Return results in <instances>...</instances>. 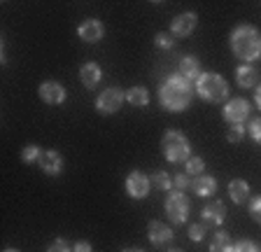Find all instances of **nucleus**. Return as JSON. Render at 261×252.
I'll use <instances>...</instances> for the list:
<instances>
[{"mask_svg": "<svg viewBox=\"0 0 261 252\" xmlns=\"http://www.w3.org/2000/svg\"><path fill=\"white\" fill-rule=\"evenodd\" d=\"M247 210H250V217L254 219L256 224H261V196L250 198V203H247Z\"/></svg>", "mask_w": 261, "mask_h": 252, "instance_id": "26", "label": "nucleus"}, {"mask_svg": "<svg viewBox=\"0 0 261 252\" xmlns=\"http://www.w3.org/2000/svg\"><path fill=\"white\" fill-rule=\"evenodd\" d=\"M152 187H156L159 192H170L173 189V175L166 170H156L152 175Z\"/></svg>", "mask_w": 261, "mask_h": 252, "instance_id": "22", "label": "nucleus"}, {"mask_svg": "<svg viewBox=\"0 0 261 252\" xmlns=\"http://www.w3.org/2000/svg\"><path fill=\"white\" fill-rule=\"evenodd\" d=\"M149 189H152V180L142 170H130L126 175V194L130 198H145Z\"/></svg>", "mask_w": 261, "mask_h": 252, "instance_id": "8", "label": "nucleus"}, {"mask_svg": "<svg viewBox=\"0 0 261 252\" xmlns=\"http://www.w3.org/2000/svg\"><path fill=\"white\" fill-rule=\"evenodd\" d=\"M163 208H166V215L173 224H185L187 219H189V213H191V203L189 198L185 196V192H173L166 196V203H163Z\"/></svg>", "mask_w": 261, "mask_h": 252, "instance_id": "5", "label": "nucleus"}, {"mask_svg": "<svg viewBox=\"0 0 261 252\" xmlns=\"http://www.w3.org/2000/svg\"><path fill=\"white\" fill-rule=\"evenodd\" d=\"M254 103H256V108L261 110V84L254 89Z\"/></svg>", "mask_w": 261, "mask_h": 252, "instance_id": "34", "label": "nucleus"}, {"mask_svg": "<svg viewBox=\"0 0 261 252\" xmlns=\"http://www.w3.org/2000/svg\"><path fill=\"white\" fill-rule=\"evenodd\" d=\"M168 252H185V250H179V247H170Z\"/></svg>", "mask_w": 261, "mask_h": 252, "instance_id": "36", "label": "nucleus"}, {"mask_svg": "<svg viewBox=\"0 0 261 252\" xmlns=\"http://www.w3.org/2000/svg\"><path fill=\"white\" fill-rule=\"evenodd\" d=\"M228 196L236 206H245L250 203V185L245 180H231L228 182Z\"/></svg>", "mask_w": 261, "mask_h": 252, "instance_id": "18", "label": "nucleus"}, {"mask_svg": "<svg viewBox=\"0 0 261 252\" xmlns=\"http://www.w3.org/2000/svg\"><path fill=\"white\" fill-rule=\"evenodd\" d=\"M72 252H93V250H91V243L89 241H77L75 245H72Z\"/></svg>", "mask_w": 261, "mask_h": 252, "instance_id": "33", "label": "nucleus"}, {"mask_svg": "<svg viewBox=\"0 0 261 252\" xmlns=\"http://www.w3.org/2000/svg\"><path fill=\"white\" fill-rule=\"evenodd\" d=\"M196 23H198V17H196L194 12H182L170 23V35L173 38H187V35L194 33Z\"/></svg>", "mask_w": 261, "mask_h": 252, "instance_id": "10", "label": "nucleus"}, {"mask_svg": "<svg viewBox=\"0 0 261 252\" xmlns=\"http://www.w3.org/2000/svg\"><path fill=\"white\" fill-rule=\"evenodd\" d=\"M205 236H207V226L205 224H189V238L194 243L205 241Z\"/></svg>", "mask_w": 261, "mask_h": 252, "instance_id": "25", "label": "nucleus"}, {"mask_svg": "<svg viewBox=\"0 0 261 252\" xmlns=\"http://www.w3.org/2000/svg\"><path fill=\"white\" fill-rule=\"evenodd\" d=\"M233 252H261L259 245H256L254 241H247V238H243V241L236 243V250Z\"/></svg>", "mask_w": 261, "mask_h": 252, "instance_id": "31", "label": "nucleus"}, {"mask_svg": "<svg viewBox=\"0 0 261 252\" xmlns=\"http://www.w3.org/2000/svg\"><path fill=\"white\" fill-rule=\"evenodd\" d=\"M126 103L136 105V108H145L149 103V91L145 87H130L126 91Z\"/></svg>", "mask_w": 261, "mask_h": 252, "instance_id": "21", "label": "nucleus"}, {"mask_svg": "<svg viewBox=\"0 0 261 252\" xmlns=\"http://www.w3.org/2000/svg\"><path fill=\"white\" fill-rule=\"evenodd\" d=\"M40 157H42V149H40L38 145H26L21 152L23 164H35V161H40Z\"/></svg>", "mask_w": 261, "mask_h": 252, "instance_id": "24", "label": "nucleus"}, {"mask_svg": "<svg viewBox=\"0 0 261 252\" xmlns=\"http://www.w3.org/2000/svg\"><path fill=\"white\" fill-rule=\"evenodd\" d=\"M47 252H72V247H70V243L65 241V238H56V241L49 243Z\"/></svg>", "mask_w": 261, "mask_h": 252, "instance_id": "30", "label": "nucleus"}, {"mask_svg": "<svg viewBox=\"0 0 261 252\" xmlns=\"http://www.w3.org/2000/svg\"><path fill=\"white\" fill-rule=\"evenodd\" d=\"M247 131H250L252 140H254L256 145H261V117H259V119H252L250 121V129H247Z\"/></svg>", "mask_w": 261, "mask_h": 252, "instance_id": "32", "label": "nucleus"}, {"mask_svg": "<svg viewBox=\"0 0 261 252\" xmlns=\"http://www.w3.org/2000/svg\"><path fill=\"white\" fill-rule=\"evenodd\" d=\"M228 44H231V52H233L236 59H240L243 63H252L261 56V35L254 26L250 23H240L231 31V38H228Z\"/></svg>", "mask_w": 261, "mask_h": 252, "instance_id": "2", "label": "nucleus"}, {"mask_svg": "<svg viewBox=\"0 0 261 252\" xmlns=\"http://www.w3.org/2000/svg\"><path fill=\"white\" fill-rule=\"evenodd\" d=\"M126 103V91L119 87H108L103 91L98 93L96 98V110L100 115H114V112H119L121 105Z\"/></svg>", "mask_w": 261, "mask_h": 252, "instance_id": "6", "label": "nucleus"}, {"mask_svg": "<svg viewBox=\"0 0 261 252\" xmlns=\"http://www.w3.org/2000/svg\"><path fill=\"white\" fill-rule=\"evenodd\" d=\"M38 164L47 175H59L61 170H63V157L56 149H42V157H40Z\"/></svg>", "mask_w": 261, "mask_h": 252, "instance_id": "15", "label": "nucleus"}, {"mask_svg": "<svg viewBox=\"0 0 261 252\" xmlns=\"http://www.w3.org/2000/svg\"><path fill=\"white\" fill-rule=\"evenodd\" d=\"M77 35H80V40H84V42H100L105 35V26L103 21H98V19H87V21H82L80 28H77Z\"/></svg>", "mask_w": 261, "mask_h": 252, "instance_id": "12", "label": "nucleus"}, {"mask_svg": "<svg viewBox=\"0 0 261 252\" xmlns=\"http://www.w3.org/2000/svg\"><path fill=\"white\" fill-rule=\"evenodd\" d=\"M185 166H187V175H191V178L205 173V161H203L201 157H194V154H191L189 159H187Z\"/></svg>", "mask_w": 261, "mask_h": 252, "instance_id": "23", "label": "nucleus"}, {"mask_svg": "<svg viewBox=\"0 0 261 252\" xmlns=\"http://www.w3.org/2000/svg\"><path fill=\"white\" fill-rule=\"evenodd\" d=\"M201 217H203V224L205 226H219V224H224V219H226V208H224L222 201H210L205 208L201 210Z\"/></svg>", "mask_w": 261, "mask_h": 252, "instance_id": "14", "label": "nucleus"}, {"mask_svg": "<svg viewBox=\"0 0 261 252\" xmlns=\"http://www.w3.org/2000/svg\"><path fill=\"white\" fill-rule=\"evenodd\" d=\"M236 250V243L231 241V236L226 231H217L212 236L210 241V252H233Z\"/></svg>", "mask_w": 261, "mask_h": 252, "instance_id": "20", "label": "nucleus"}, {"mask_svg": "<svg viewBox=\"0 0 261 252\" xmlns=\"http://www.w3.org/2000/svg\"><path fill=\"white\" fill-rule=\"evenodd\" d=\"M65 96H68L65 87L56 80H47V82L40 84V98L47 105H61L65 100Z\"/></svg>", "mask_w": 261, "mask_h": 252, "instance_id": "11", "label": "nucleus"}, {"mask_svg": "<svg viewBox=\"0 0 261 252\" xmlns=\"http://www.w3.org/2000/svg\"><path fill=\"white\" fill-rule=\"evenodd\" d=\"M3 252H19L16 247H7V250H3Z\"/></svg>", "mask_w": 261, "mask_h": 252, "instance_id": "37", "label": "nucleus"}, {"mask_svg": "<svg viewBox=\"0 0 261 252\" xmlns=\"http://www.w3.org/2000/svg\"><path fill=\"white\" fill-rule=\"evenodd\" d=\"M250 112H252V105L245 98L226 100V105H224V110H222V115H224V119L228 121V126H240L250 117Z\"/></svg>", "mask_w": 261, "mask_h": 252, "instance_id": "7", "label": "nucleus"}, {"mask_svg": "<svg viewBox=\"0 0 261 252\" xmlns=\"http://www.w3.org/2000/svg\"><path fill=\"white\" fill-rule=\"evenodd\" d=\"M236 82H238L240 89H252L254 84H259V70L254 66H238L236 70Z\"/></svg>", "mask_w": 261, "mask_h": 252, "instance_id": "19", "label": "nucleus"}, {"mask_svg": "<svg viewBox=\"0 0 261 252\" xmlns=\"http://www.w3.org/2000/svg\"><path fill=\"white\" fill-rule=\"evenodd\" d=\"M121 252H142L140 247H126V250H121Z\"/></svg>", "mask_w": 261, "mask_h": 252, "instance_id": "35", "label": "nucleus"}, {"mask_svg": "<svg viewBox=\"0 0 261 252\" xmlns=\"http://www.w3.org/2000/svg\"><path fill=\"white\" fill-rule=\"evenodd\" d=\"M189 185H191V175H187V173H177V175H173V189L185 192V189H189Z\"/></svg>", "mask_w": 261, "mask_h": 252, "instance_id": "27", "label": "nucleus"}, {"mask_svg": "<svg viewBox=\"0 0 261 252\" xmlns=\"http://www.w3.org/2000/svg\"><path fill=\"white\" fill-rule=\"evenodd\" d=\"M161 152L170 164H182V161L187 164V159L191 157L189 138L182 131H177V129H168L161 138Z\"/></svg>", "mask_w": 261, "mask_h": 252, "instance_id": "3", "label": "nucleus"}, {"mask_svg": "<svg viewBox=\"0 0 261 252\" xmlns=\"http://www.w3.org/2000/svg\"><path fill=\"white\" fill-rule=\"evenodd\" d=\"M177 72L185 77V80H189V82H198V77L203 75L201 61L196 59V56H182V59H179V70Z\"/></svg>", "mask_w": 261, "mask_h": 252, "instance_id": "17", "label": "nucleus"}, {"mask_svg": "<svg viewBox=\"0 0 261 252\" xmlns=\"http://www.w3.org/2000/svg\"><path fill=\"white\" fill-rule=\"evenodd\" d=\"M196 93L207 103H226L228 98V84L217 72H203L198 82L194 84Z\"/></svg>", "mask_w": 261, "mask_h": 252, "instance_id": "4", "label": "nucleus"}, {"mask_svg": "<svg viewBox=\"0 0 261 252\" xmlns=\"http://www.w3.org/2000/svg\"><path fill=\"white\" fill-rule=\"evenodd\" d=\"M147 236H149V243L154 247H166L170 241H173V229H170L166 222H159V219H152L149 226H147Z\"/></svg>", "mask_w": 261, "mask_h": 252, "instance_id": "9", "label": "nucleus"}, {"mask_svg": "<svg viewBox=\"0 0 261 252\" xmlns=\"http://www.w3.org/2000/svg\"><path fill=\"white\" fill-rule=\"evenodd\" d=\"M189 189L196 194V196H203V198L215 196V192H217V178L207 175V173H201V175L191 178Z\"/></svg>", "mask_w": 261, "mask_h": 252, "instance_id": "13", "label": "nucleus"}, {"mask_svg": "<svg viewBox=\"0 0 261 252\" xmlns=\"http://www.w3.org/2000/svg\"><path fill=\"white\" fill-rule=\"evenodd\" d=\"M154 44H156V47H161V49H170V47H175V38L170 33H156Z\"/></svg>", "mask_w": 261, "mask_h": 252, "instance_id": "28", "label": "nucleus"}, {"mask_svg": "<svg viewBox=\"0 0 261 252\" xmlns=\"http://www.w3.org/2000/svg\"><path fill=\"white\" fill-rule=\"evenodd\" d=\"M245 138V126H228V131H226V140L228 143H238V140H243Z\"/></svg>", "mask_w": 261, "mask_h": 252, "instance_id": "29", "label": "nucleus"}, {"mask_svg": "<svg viewBox=\"0 0 261 252\" xmlns=\"http://www.w3.org/2000/svg\"><path fill=\"white\" fill-rule=\"evenodd\" d=\"M194 82L175 72V75L166 77L163 84L159 87V100H161V108L168 110V112H185L194 100Z\"/></svg>", "mask_w": 261, "mask_h": 252, "instance_id": "1", "label": "nucleus"}, {"mask_svg": "<svg viewBox=\"0 0 261 252\" xmlns=\"http://www.w3.org/2000/svg\"><path fill=\"white\" fill-rule=\"evenodd\" d=\"M80 80L87 89H96L98 84H100V80H103V70H100L98 63L89 61V63H84V66L80 68Z\"/></svg>", "mask_w": 261, "mask_h": 252, "instance_id": "16", "label": "nucleus"}]
</instances>
